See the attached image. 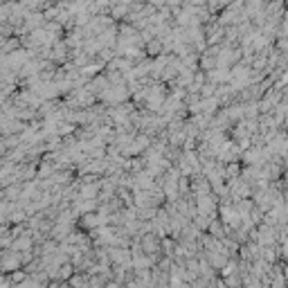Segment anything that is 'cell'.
Returning a JSON list of instances; mask_svg holds the SVG:
<instances>
[{"label": "cell", "instance_id": "6da1fadb", "mask_svg": "<svg viewBox=\"0 0 288 288\" xmlns=\"http://www.w3.org/2000/svg\"><path fill=\"white\" fill-rule=\"evenodd\" d=\"M23 254L20 252H16V250H5L3 252V273L5 275H12V273H16L18 268H23Z\"/></svg>", "mask_w": 288, "mask_h": 288}, {"label": "cell", "instance_id": "7a4b0ae2", "mask_svg": "<svg viewBox=\"0 0 288 288\" xmlns=\"http://www.w3.org/2000/svg\"><path fill=\"white\" fill-rule=\"evenodd\" d=\"M207 81L210 84H230L232 81V70H225V68H216L207 72Z\"/></svg>", "mask_w": 288, "mask_h": 288}, {"label": "cell", "instance_id": "3957f363", "mask_svg": "<svg viewBox=\"0 0 288 288\" xmlns=\"http://www.w3.org/2000/svg\"><path fill=\"white\" fill-rule=\"evenodd\" d=\"M128 12H133V5L131 3L115 5V7H111V18H124V16H128Z\"/></svg>", "mask_w": 288, "mask_h": 288}, {"label": "cell", "instance_id": "277c9868", "mask_svg": "<svg viewBox=\"0 0 288 288\" xmlns=\"http://www.w3.org/2000/svg\"><path fill=\"white\" fill-rule=\"evenodd\" d=\"M104 288H124V286H122V284H117V281H108Z\"/></svg>", "mask_w": 288, "mask_h": 288}]
</instances>
